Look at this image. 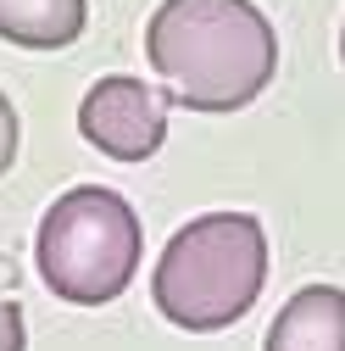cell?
<instances>
[{
	"label": "cell",
	"mask_w": 345,
	"mask_h": 351,
	"mask_svg": "<svg viewBox=\"0 0 345 351\" xmlns=\"http://www.w3.org/2000/svg\"><path fill=\"white\" fill-rule=\"evenodd\" d=\"M0 351H28V324L17 301V256L0 251Z\"/></svg>",
	"instance_id": "obj_7"
},
{
	"label": "cell",
	"mask_w": 345,
	"mask_h": 351,
	"mask_svg": "<svg viewBox=\"0 0 345 351\" xmlns=\"http://www.w3.org/2000/svg\"><path fill=\"white\" fill-rule=\"evenodd\" d=\"M145 62L167 101L223 117L279 73V34L251 0H162L145 23Z\"/></svg>",
	"instance_id": "obj_1"
},
{
	"label": "cell",
	"mask_w": 345,
	"mask_h": 351,
	"mask_svg": "<svg viewBox=\"0 0 345 351\" xmlns=\"http://www.w3.org/2000/svg\"><path fill=\"white\" fill-rule=\"evenodd\" d=\"M90 23V0H0V39L23 51H67Z\"/></svg>",
	"instance_id": "obj_6"
},
{
	"label": "cell",
	"mask_w": 345,
	"mask_h": 351,
	"mask_svg": "<svg viewBox=\"0 0 345 351\" xmlns=\"http://www.w3.org/2000/svg\"><path fill=\"white\" fill-rule=\"evenodd\" d=\"M340 62H345V28H340Z\"/></svg>",
	"instance_id": "obj_9"
},
{
	"label": "cell",
	"mask_w": 345,
	"mask_h": 351,
	"mask_svg": "<svg viewBox=\"0 0 345 351\" xmlns=\"http://www.w3.org/2000/svg\"><path fill=\"white\" fill-rule=\"evenodd\" d=\"M145 229L140 212L106 184H73L62 190L34 234V262L45 290L67 306H106L140 274Z\"/></svg>",
	"instance_id": "obj_3"
},
{
	"label": "cell",
	"mask_w": 345,
	"mask_h": 351,
	"mask_svg": "<svg viewBox=\"0 0 345 351\" xmlns=\"http://www.w3.org/2000/svg\"><path fill=\"white\" fill-rule=\"evenodd\" d=\"M78 134L112 162H151L167 140V95L134 73H112L84 90Z\"/></svg>",
	"instance_id": "obj_4"
},
{
	"label": "cell",
	"mask_w": 345,
	"mask_h": 351,
	"mask_svg": "<svg viewBox=\"0 0 345 351\" xmlns=\"http://www.w3.org/2000/svg\"><path fill=\"white\" fill-rule=\"evenodd\" d=\"M262 351H345V290L301 285L268 324Z\"/></svg>",
	"instance_id": "obj_5"
},
{
	"label": "cell",
	"mask_w": 345,
	"mask_h": 351,
	"mask_svg": "<svg viewBox=\"0 0 345 351\" xmlns=\"http://www.w3.org/2000/svg\"><path fill=\"white\" fill-rule=\"evenodd\" d=\"M268 285V229L256 212H201L172 234L151 268L156 313L184 335L240 324Z\"/></svg>",
	"instance_id": "obj_2"
},
{
	"label": "cell",
	"mask_w": 345,
	"mask_h": 351,
	"mask_svg": "<svg viewBox=\"0 0 345 351\" xmlns=\"http://www.w3.org/2000/svg\"><path fill=\"white\" fill-rule=\"evenodd\" d=\"M17 145H23V123H17V106L6 101V90H0V179L12 173V162H17Z\"/></svg>",
	"instance_id": "obj_8"
}]
</instances>
